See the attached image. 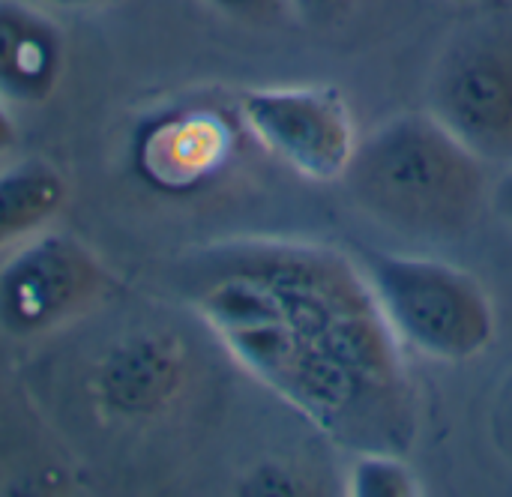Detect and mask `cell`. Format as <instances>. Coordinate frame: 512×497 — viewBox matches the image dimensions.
<instances>
[{"mask_svg": "<svg viewBox=\"0 0 512 497\" xmlns=\"http://www.w3.org/2000/svg\"><path fill=\"white\" fill-rule=\"evenodd\" d=\"M489 438L501 462L512 471V366L495 387L492 405H489Z\"/></svg>", "mask_w": 512, "mask_h": 497, "instance_id": "4fadbf2b", "label": "cell"}, {"mask_svg": "<svg viewBox=\"0 0 512 497\" xmlns=\"http://www.w3.org/2000/svg\"><path fill=\"white\" fill-rule=\"evenodd\" d=\"M360 267L405 351L435 363H468L495 342L492 297L468 270L402 252H372Z\"/></svg>", "mask_w": 512, "mask_h": 497, "instance_id": "3957f363", "label": "cell"}, {"mask_svg": "<svg viewBox=\"0 0 512 497\" xmlns=\"http://www.w3.org/2000/svg\"><path fill=\"white\" fill-rule=\"evenodd\" d=\"M42 6H54V9H99V6H108L114 0H36Z\"/></svg>", "mask_w": 512, "mask_h": 497, "instance_id": "e0dca14e", "label": "cell"}, {"mask_svg": "<svg viewBox=\"0 0 512 497\" xmlns=\"http://www.w3.org/2000/svg\"><path fill=\"white\" fill-rule=\"evenodd\" d=\"M66 72L63 27L36 0H0V99L45 105Z\"/></svg>", "mask_w": 512, "mask_h": 497, "instance_id": "52a82bcc", "label": "cell"}, {"mask_svg": "<svg viewBox=\"0 0 512 497\" xmlns=\"http://www.w3.org/2000/svg\"><path fill=\"white\" fill-rule=\"evenodd\" d=\"M15 144H18V126H15V120H12V114H9V105L0 99V159H3Z\"/></svg>", "mask_w": 512, "mask_h": 497, "instance_id": "2e32d148", "label": "cell"}, {"mask_svg": "<svg viewBox=\"0 0 512 497\" xmlns=\"http://www.w3.org/2000/svg\"><path fill=\"white\" fill-rule=\"evenodd\" d=\"M489 210L512 231V162L504 165L501 177L492 180V198H489Z\"/></svg>", "mask_w": 512, "mask_h": 497, "instance_id": "9a60e30c", "label": "cell"}, {"mask_svg": "<svg viewBox=\"0 0 512 497\" xmlns=\"http://www.w3.org/2000/svg\"><path fill=\"white\" fill-rule=\"evenodd\" d=\"M489 171L429 111H405L357 141L339 183L381 231L417 246H450L468 240L489 210Z\"/></svg>", "mask_w": 512, "mask_h": 497, "instance_id": "7a4b0ae2", "label": "cell"}, {"mask_svg": "<svg viewBox=\"0 0 512 497\" xmlns=\"http://www.w3.org/2000/svg\"><path fill=\"white\" fill-rule=\"evenodd\" d=\"M237 114L270 156L312 183H339L360 141L354 114L333 87H252L240 93Z\"/></svg>", "mask_w": 512, "mask_h": 497, "instance_id": "5b68a950", "label": "cell"}, {"mask_svg": "<svg viewBox=\"0 0 512 497\" xmlns=\"http://www.w3.org/2000/svg\"><path fill=\"white\" fill-rule=\"evenodd\" d=\"M228 153V126L213 114L162 123L144 144V168L168 186H186L216 171Z\"/></svg>", "mask_w": 512, "mask_h": 497, "instance_id": "9c48e42d", "label": "cell"}, {"mask_svg": "<svg viewBox=\"0 0 512 497\" xmlns=\"http://www.w3.org/2000/svg\"><path fill=\"white\" fill-rule=\"evenodd\" d=\"M108 288L90 246L69 234H36L0 264V330L33 339L72 324Z\"/></svg>", "mask_w": 512, "mask_h": 497, "instance_id": "8992f818", "label": "cell"}, {"mask_svg": "<svg viewBox=\"0 0 512 497\" xmlns=\"http://www.w3.org/2000/svg\"><path fill=\"white\" fill-rule=\"evenodd\" d=\"M69 201L66 177L42 156H27L0 171V249L36 237Z\"/></svg>", "mask_w": 512, "mask_h": 497, "instance_id": "30bf717a", "label": "cell"}, {"mask_svg": "<svg viewBox=\"0 0 512 497\" xmlns=\"http://www.w3.org/2000/svg\"><path fill=\"white\" fill-rule=\"evenodd\" d=\"M291 15L312 30L342 27L360 6V0H288Z\"/></svg>", "mask_w": 512, "mask_h": 497, "instance_id": "5bb4252c", "label": "cell"}, {"mask_svg": "<svg viewBox=\"0 0 512 497\" xmlns=\"http://www.w3.org/2000/svg\"><path fill=\"white\" fill-rule=\"evenodd\" d=\"M177 279L234 363L330 444L351 456L414 450L420 387L354 258L252 237L204 246Z\"/></svg>", "mask_w": 512, "mask_h": 497, "instance_id": "6da1fadb", "label": "cell"}, {"mask_svg": "<svg viewBox=\"0 0 512 497\" xmlns=\"http://www.w3.org/2000/svg\"><path fill=\"white\" fill-rule=\"evenodd\" d=\"M345 492L351 497H417L423 489L405 456L360 453L348 471Z\"/></svg>", "mask_w": 512, "mask_h": 497, "instance_id": "8fae6325", "label": "cell"}, {"mask_svg": "<svg viewBox=\"0 0 512 497\" xmlns=\"http://www.w3.org/2000/svg\"><path fill=\"white\" fill-rule=\"evenodd\" d=\"M429 114L486 165L512 162V21L486 12L459 24L429 72Z\"/></svg>", "mask_w": 512, "mask_h": 497, "instance_id": "277c9868", "label": "cell"}, {"mask_svg": "<svg viewBox=\"0 0 512 497\" xmlns=\"http://www.w3.org/2000/svg\"><path fill=\"white\" fill-rule=\"evenodd\" d=\"M456 3H465V6H477V9H495V6H501L504 0H456Z\"/></svg>", "mask_w": 512, "mask_h": 497, "instance_id": "ac0fdd59", "label": "cell"}, {"mask_svg": "<svg viewBox=\"0 0 512 497\" xmlns=\"http://www.w3.org/2000/svg\"><path fill=\"white\" fill-rule=\"evenodd\" d=\"M183 360L165 339H135L120 345L102 366L96 390L102 402L126 417L156 414L180 390Z\"/></svg>", "mask_w": 512, "mask_h": 497, "instance_id": "ba28073f", "label": "cell"}, {"mask_svg": "<svg viewBox=\"0 0 512 497\" xmlns=\"http://www.w3.org/2000/svg\"><path fill=\"white\" fill-rule=\"evenodd\" d=\"M204 3L219 15L252 27H273L282 24L285 18H294L288 0H204Z\"/></svg>", "mask_w": 512, "mask_h": 497, "instance_id": "7c38bea8", "label": "cell"}]
</instances>
